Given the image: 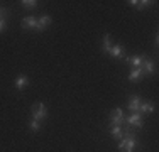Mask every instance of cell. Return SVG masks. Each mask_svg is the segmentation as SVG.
I'll use <instances>...</instances> for the list:
<instances>
[{
    "instance_id": "obj_20",
    "label": "cell",
    "mask_w": 159,
    "mask_h": 152,
    "mask_svg": "<svg viewBox=\"0 0 159 152\" xmlns=\"http://www.w3.org/2000/svg\"><path fill=\"white\" fill-rule=\"evenodd\" d=\"M7 15H9V10L3 9V7H0V19H5Z\"/></svg>"
},
{
    "instance_id": "obj_5",
    "label": "cell",
    "mask_w": 159,
    "mask_h": 152,
    "mask_svg": "<svg viewBox=\"0 0 159 152\" xmlns=\"http://www.w3.org/2000/svg\"><path fill=\"white\" fill-rule=\"evenodd\" d=\"M124 59H125L127 63H130L132 68H141L142 63H144V59H146V56H144V54H135V56H125Z\"/></svg>"
},
{
    "instance_id": "obj_12",
    "label": "cell",
    "mask_w": 159,
    "mask_h": 152,
    "mask_svg": "<svg viewBox=\"0 0 159 152\" xmlns=\"http://www.w3.org/2000/svg\"><path fill=\"white\" fill-rule=\"evenodd\" d=\"M142 69L141 68H132L130 73H129V81H139L142 78Z\"/></svg>"
},
{
    "instance_id": "obj_19",
    "label": "cell",
    "mask_w": 159,
    "mask_h": 152,
    "mask_svg": "<svg viewBox=\"0 0 159 152\" xmlns=\"http://www.w3.org/2000/svg\"><path fill=\"white\" fill-rule=\"evenodd\" d=\"M5 27H7V20L5 19H0V34L5 30Z\"/></svg>"
},
{
    "instance_id": "obj_3",
    "label": "cell",
    "mask_w": 159,
    "mask_h": 152,
    "mask_svg": "<svg viewBox=\"0 0 159 152\" xmlns=\"http://www.w3.org/2000/svg\"><path fill=\"white\" fill-rule=\"evenodd\" d=\"M139 145V140L137 139H120L119 142V149L122 152H134V149Z\"/></svg>"
},
{
    "instance_id": "obj_10",
    "label": "cell",
    "mask_w": 159,
    "mask_h": 152,
    "mask_svg": "<svg viewBox=\"0 0 159 152\" xmlns=\"http://www.w3.org/2000/svg\"><path fill=\"white\" fill-rule=\"evenodd\" d=\"M49 24H51V17H49V15H41V19L37 20V25H36L37 32H43Z\"/></svg>"
},
{
    "instance_id": "obj_1",
    "label": "cell",
    "mask_w": 159,
    "mask_h": 152,
    "mask_svg": "<svg viewBox=\"0 0 159 152\" xmlns=\"http://www.w3.org/2000/svg\"><path fill=\"white\" fill-rule=\"evenodd\" d=\"M125 122V115H124V110L120 106L112 110L110 113V125L112 127H122V123Z\"/></svg>"
},
{
    "instance_id": "obj_11",
    "label": "cell",
    "mask_w": 159,
    "mask_h": 152,
    "mask_svg": "<svg viewBox=\"0 0 159 152\" xmlns=\"http://www.w3.org/2000/svg\"><path fill=\"white\" fill-rule=\"evenodd\" d=\"M129 3H130L132 7H135V9H146V7H151L156 2H149V0H130Z\"/></svg>"
},
{
    "instance_id": "obj_4",
    "label": "cell",
    "mask_w": 159,
    "mask_h": 152,
    "mask_svg": "<svg viewBox=\"0 0 159 152\" xmlns=\"http://www.w3.org/2000/svg\"><path fill=\"white\" fill-rule=\"evenodd\" d=\"M127 120V123H129V127H132V128H142V125H144V122H142V113H139V112H135V113H132Z\"/></svg>"
},
{
    "instance_id": "obj_9",
    "label": "cell",
    "mask_w": 159,
    "mask_h": 152,
    "mask_svg": "<svg viewBox=\"0 0 159 152\" xmlns=\"http://www.w3.org/2000/svg\"><path fill=\"white\" fill-rule=\"evenodd\" d=\"M139 106H141V96L139 95H132L129 98V110L135 113V112H139Z\"/></svg>"
},
{
    "instance_id": "obj_6",
    "label": "cell",
    "mask_w": 159,
    "mask_h": 152,
    "mask_svg": "<svg viewBox=\"0 0 159 152\" xmlns=\"http://www.w3.org/2000/svg\"><path fill=\"white\" fill-rule=\"evenodd\" d=\"M108 54H110L112 58H115V59L125 58V49H124V46H120V44H113L110 47V51H108Z\"/></svg>"
},
{
    "instance_id": "obj_16",
    "label": "cell",
    "mask_w": 159,
    "mask_h": 152,
    "mask_svg": "<svg viewBox=\"0 0 159 152\" xmlns=\"http://www.w3.org/2000/svg\"><path fill=\"white\" fill-rule=\"evenodd\" d=\"M110 135L113 137V139H122V137H124L122 127H112L110 128Z\"/></svg>"
},
{
    "instance_id": "obj_17",
    "label": "cell",
    "mask_w": 159,
    "mask_h": 152,
    "mask_svg": "<svg viewBox=\"0 0 159 152\" xmlns=\"http://www.w3.org/2000/svg\"><path fill=\"white\" fill-rule=\"evenodd\" d=\"M27 127L31 128L32 132H39L43 125H41V122H37V120H34V118H32V120H31V122H29V123H27Z\"/></svg>"
},
{
    "instance_id": "obj_2",
    "label": "cell",
    "mask_w": 159,
    "mask_h": 152,
    "mask_svg": "<svg viewBox=\"0 0 159 152\" xmlns=\"http://www.w3.org/2000/svg\"><path fill=\"white\" fill-rule=\"evenodd\" d=\"M31 112H32V118L37 120V122H43L48 117V108L44 103H34Z\"/></svg>"
},
{
    "instance_id": "obj_21",
    "label": "cell",
    "mask_w": 159,
    "mask_h": 152,
    "mask_svg": "<svg viewBox=\"0 0 159 152\" xmlns=\"http://www.w3.org/2000/svg\"><path fill=\"white\" fill-rule=\"evenodd\" d=\"M154 42H156V46L159 44V37H157V34H156V36H154Z\"/></svg>"
},
{
    "instance_id": "obj_8",
    "label": "cell",
    "mask_w": 159,
    "mask_h": 152,
    "mask_svg": "<svg viewBox=\"0 0 159 152\" xmlns=\"http://www.w3.org/2000/svg\"><path fill=\"white\" fill-rule=\"evenodd\" d=\"M20 25H22V29H36V25H37L36 15H27V17H24L20 22Z\"/></svg>"
},
{
    "instance_id": "obj_15",
    "label": "cell",
    "mask_w": 159,
    "mask_h": 152,
    "mask_svg": "<svg viewBox=\"0 0 159 152\" xmlns=\"http://www.w3.org/2000/svg\"><path fill=\"white\" fill-rule=\"evenodd\" d=\"M152 112H154L152 103H141V106H139V113H152Z\"/></svg>"
},
{
    "instance_id": "obj_13",
    "label": "cell",
    "mask_w": 159,
    "mask_h": 152,
    "mask_svg": "<svg viewBox=\"0 0 159 152\" xmlns=\"http://www.w3.org/2000/svg\"><path fill=\"white\" fill-rule=\"evenodd\" d=\"M27 85H29V78H27V76H19L16 81H14V86H16V90H24Z\"/></svg>"
},
{
    "instance_id": "obj_7",
    "label": "cell",
    "mask_w": 159,
    "mask_h": 152,
    "mask_svg": "<svg viewBox=\"0 0 159 152\" xmlns=\"http://www.w3.org/2000/svg\"><path fill=\"white\" fill-rule=\"evenodd\" d=\"M141 69H142V74H154L156 73V64L152 63V61H149V59H144V63H142V66H141Z\"/></svg>"
},
{
    "instance_id": "obj_14",
    "label": "cell",
    "mask_w": 159,
    "mask_h": 152,
    "mask_svg": "<svg viewBox=\"0 0 159 152\" xmlns=\"http://www.w3.org/2000/svg\"><path fill=\"white\" fill-rule=\"evenodd\" d=\"M112 46H113V44H112L110 34H105V36H103V44H102V51H103V52H108Z\"/></svg>"
},
{
    "instance_id": "obj_18",
    "label": "cell",
    "mask_w": 159,
    "mask_h": 152,
    "mask_svg": "<svg viewBox=\"0 0 159 152\" xmlns=\"http://www.w3.org/2000/svg\"><path fill=\"white\" fill-rule=\"evenodd\" d=\"M22 7L24 9H34V7H37V2L36 0H22Z\"/></svg>"
}]
</instances>
